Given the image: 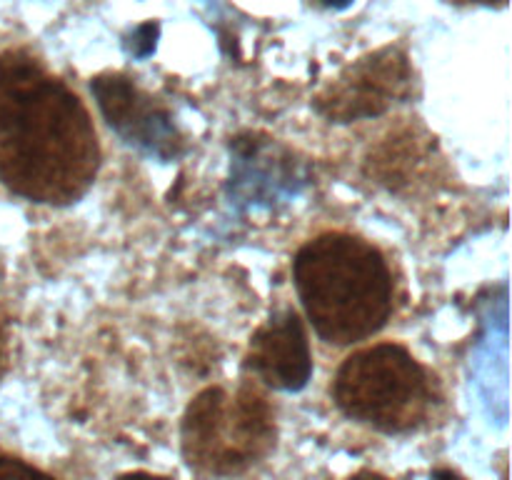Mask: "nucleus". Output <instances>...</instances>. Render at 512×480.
Wrapping results in <instances>:
<instances>
[{
    "instance_id": "7ed1b4c3",
    "label": "nucleus",
    "mask_w": 512,
    "mask_h": 480,
    "mask_svg": "<svg viewBox=\"0 0 512 480\" xmlns=\"http://www.w3.org/2000/svg\"><path fill=\"white\" fill-rule=\"evenodd\" d=\"M183 455L190 468L208 478L238 475L263 460L275 443V413L263 393L205 388L183 415Z\"/></svg>"
},
{
    "instance_id": "423d86ee",
    "label": "nucleus",
    "mask_w": 512,
    "mask_h": 480,
    "mask_svg": "<svg viewBox=\"0 0 512 480\" xmlns=\"http://www.w3.org/2000/svg\"><path fill=\"white\" fill-rule=\"evenodd\" d=\"M105 123L128 145L160 160H173L183 150V138L173 115L155 98L118 73L98 75L90 83Z\"/></svg>"
},
{
    "instance_id": "f03ea898",
    "label": "nucleus",
    "mask_w": 512,
    "mask_h": 480,
    "mask_svg": "<svg viewBox=\"0 0 512 480\" xmlns=\"http://www.w3.org/2000/svg\"><path fill=\"white\" fill-rule=\"evenodd\" d=\"M308 320L325 343L348 345L378 333L393 308V280L383 255L353 235L310 240L293 260Z\"/></svg>"
},
{
    "instance_id": "f8f14e48",
    "label": "nucleus",
    "mask_w": 512,
    "mask_h": 480,
    "mask_svg": "<svg viewBox=\"0 0 512 480\" xmlns=\"http://www.w3.org/2000/svg\"><path fill=\"white\" fill-rule=\"evenodd\" d=\"M315 3L323 5V8H335V10H340V8H348V5L353 3V0H315Z\"/></svg>"
},
{
    "instance_id": "20e7f679",
    "label": "nucleus",
    "mask_w": 512,
    "mask_h": 480,
    "mask_svg": "<svg viewBox=\"0 0 512 480\" xmlns=\"http://www.w3.org/2000/svg\"><path fill=\"white\" fill-rule=\"evenodd\" d=\"M333 398L348 418L400 433L428 415L433 385L423 365L403 345L380 343L350 355L340 365Z\"/></svg>"
},
{
    "instance_id": "0eeeda50",
    "label": "nucleus",
    "mask_w": 512,
    "mask_h": 480,
    "mask_svg": "<svg viewBox=\"0 0 512 480\" xmlns=\"http://www.w3.org/2000/svg\"><path fill=\"white\" fill-rule=\"evenodd\" d=\"M250 370L275 390H303L313 375L308 335L295 310H280L258 328L248 348Z\"/></svg>"
},
{
    "instance_id": "9d476101",
    "label": "nucleus",
    "mask_w": 512,
    "mask_h": 480,
    "mask_svg": "<svg viewBox=\"0 0 512 480\" xmlns=\"http://www.w3.org/2000/svg\"><path fill=\"white\" fill-rule=\"evenodd\" d=\"M430 480H465V478L460 473H455V470H450V468H438V470H433V473H430Z\"/></svg>"
},
{
    "instance_id": "1a4fd4ad",
    "label": "nucleus",
    "mask_w": 512,
    "mask_h": 480,
    "mask_svg": "<svg viewBox=\"0 0 512 480\" xmlns=\"http://www.w3.org/2000/svg\"><path fill=\"white\" fill-rule=\"evenodd\" d=\"M155 43H158V25L145 23L133 30V35L125 40V48H128V53L135 55V58H148L155 50Z\"/></svg>"
},
{
    "instance_id": "ddd939ff",
    "label": "nucleus",
    "mask_w": 512,
    "mask_h": 480,
    "mask_svg": "<svg viewBox=\"0 0 512 480\" xmlns=\"http://www.w3.org/2000/svg\"><path fill=\"white\" fill-rule=\"evenodd\" d=\"M350 480H388V478H383V475H378V473H358L355 478H350Z\"/></svg>"
},
{
    "instance_id": "f257e3e1",
    "label": "nucleus",
    "mask_w": 512,
    "mask_h": 480,
    "mask_svg": "<svg viewBox=\"0 0 512 480\" xmlns=\"http://www.w3.org/2000/svg\"><path fill=\"white\" fill-rule=\"evenodd\" d=\"M98 160L78 95L33 55H0V183L33 203L65 205L93 185Z\"/></svg>"
},
{
    "instance_id": "9b49d317",
    "label": "nucleus",
    "mask_w": 512,
    "mask_h": 480,
    "mask_svg": "<svg viewBox=\"0 0 512 480\" xmlns=\"http://www.w3.org/2000/svg\"><path fill=\"white\" fill-rule=\"evenodd\" d=\"M118 480H170V478H163V475H153V473H128V475H120Z\"/></svg>"
},
{
    "instance_id": "6e6552de",
    "label": "nucleus",
    "mask_w": 512,
    "mask_h": 480,
    "mask_svg": "<svg viewBox=\"0 0 512 480\" xmlns=\"http://www.w3.org/2000/svg\"><path fill=\"white\" fill-rule=\"evenodd\" d=\"M0 480H53L43 470L33 468L25 460L13 458V455L0 453Z\"/></svg>"
},
{
    "instance_id": "4468645a",
    "label": "nucleus",
    "mask_w": 512,
    "mask_h": 480,
    "mask_svg": "<svg viewBox=\"0 0 512 480\" xmlns=\"http://www.w3.org/2000/svg\"><path fill=\"white\" fill-rule=\"evenodd\" d=\"M478 3H485V5H505L508 0H478Z\"/></svg>"
},
{
    "instance_id": "39448f33",
    "label": "nucleus",
    "mask_w": 512,
    "mask_h": 480,
    "mask_svg": "<svg viewBox=\"0 0 512 480\" xmlns=\"http://www.w3.org/2000/svg\"><path fill=\"white\" fill-rule=\"evenodd\" d=\"M410 88L408 58L398 48H385L350 65L325 93L315 100V110L333 123L375 118L398 103Z\"/></svg>"
}]
</instances>
